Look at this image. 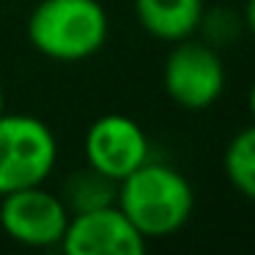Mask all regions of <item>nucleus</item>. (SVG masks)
Returning <instances> with one entry per match:
<instances>
[{
	"instance_id": "nucleus-8",
	"label": "nucleus",
	"mask_w": 255,
	"mask_h": 255,
	"mask_svg": "<svg viewBox=\"0 0 255 255\" xmlns=\"http://www.w3.org/2000/svg\"><path fill=\"white\" fill-rule=\"evenodd\" d=\"M134 14L145 33L176 44L198 30L203 0H134Z\"/></svg>"
},
{
	"instance_id": "nucleus-13",
	"label": "nucleus",
	"mask_w": 255,
	"mask_h": 255,
	"mask_svg": "<svg viewBox=\"0 0 255 255\" xmlns=\"http://www.w3.org/2000/svg\"><path fill=\"white\" fill-rule=\"evenodd\" d=\"M247 107H250V116H253L255 121V83L250 85V96H247Z\"/></svg>"
},
{
	"instance_id": "nucleus-5",
	"label": "nucleus",
	"mask_w": 255,
	"mask_h": 255,
	"mask_svg": "<svg viewBox=\"0 0 255 255\" xmlns=\"http://www.w3.org/2000/svg\"><path fill=\"white\" fill-rule=\"evenodd\" d=\"M0 228L25 247H58L69 225V209L61 195L41 184L0 195Z\"/></svg>"
},
{
	"instance_id": "nucleus-7",
	"label": "nucleus",
	"mask_w": 255,
	"mask_h": 255,
	"mask_svg": "<svg viewBox=\"0 0 255 255\" xmlns=\"http://www.w3.org/2000/svg\"><path fill=\"white\" fill-rule=\"evenodd\" d=\"M58 247L69 255H143L148 239L113 203L72 214Z\"/></svg>"
},
{
	"instance_id": "nucleus-3",
	"label": "nucleus",
	"mask_w": 255,
	"mask_h": 255,
	"mask_svg": "<svg viewBox=\"0 0 255 255\" xmlns=\"http://www.w3.org/2000/svg\"><path fill=\"white\" fill-rule=\"evenodd\" d=\"M58 162V140L36 116H0V195L36 187L50 178Z\"/></svg>"
},
{
	"instance_id": "nucleus-9",
	"label": "nucleus",
	"mask_w": 255,
	"mask_h": 255,
	"mask_svg": "<svg viewBox=\"0 0 255 255\" xmlns=\"http://www.w3.org/2000/svg\"><path fill=\"white\" fill-rule=\"evenodd\" d=\"M116 198H118V181H113L110 176L99 173L91 165L74 170L63 181V189H61V200L66 203L69 214L105 209V206L116 203Z\"/></svg>"
},
{
	"instance_id": "nucleus-6",
	"label": "nucleus",
	"mask_w": 255,
	"mask_h": 255,
	"mask_svg": "<svg viewBox=\"0 0 255 255\" xmlns=\"http://www.w3.org/2000/svg\"><path fill=\"white\" fill-rule=\"evenodd\" d=\"M83 151L85 165L96 167L99 173L110 176L113 181L127 178L145 159H151L148 137H145L143 127L134 118L121 116V113L96 118L85 132Z\"/></svg>"
},
{
	"instance_id": "nucleus-4",
	"label": "nucleus",
	"mask_w": 255,
	"mask_h": 255,
	"mask_svg": "<svg viewBox=\"0 0 255 255\" xmlns=\"http://www.w3.org/2000/svg\"><path fill=\"white\" fill-rule=\"evenodd\" d=\"M165 91L184 110H209L225 91V63L206 41H176L165 61Z\"/></svg>"
},
{
	"instance_id": "nucleus-12",
	"label": "nucleus",
	"mask_w": 255,
	"mask_h": 255,
	"mask_svg": "<svg viewBox=\"0 0 255 255\" xmlns=\"http://www.w3.org/2000/svg\"><path fill=\"white\" fill-rule=\"evenodd\" d=\"M242 19H244V28L250 30V36L255 39V0H247V6H244Z\"/></svg>"
},
{
	"instance_id": "nucleus-1",
	"label": "nucleus",
	"mask_w": 255,
	"mask_h": 255,
	"mask_svg": "<svg viewBox=\"0 0 255 255\" xmlns=\"http://www.w3.org/2000/svg\"><path fill=\"white\" fill-rule=\"evenodd\" d=\"M116 206L151 242L173 236L187 225L195 209V192L176 167L145 159L118 181Z\"/></svg>"
},
{
	"instance_id": "nucleus-10",
	"label": "nucleus",
	"mask_w": 255,
	"mask_h": 255,
	"mask_svg": "<svg viewBox=\"0 0 255 255\" xmlns=\"http://www.w3.org/2000/svg\"><path fill=\"white\" fill-rule=\"evenodd\" d=\"M222 167L231 187L239 195L255 200V124L233 134L222 156Z\"/></svg>"
},
{
	"instance_id": "nucleus-11",
	"label": "nucleus",
	"mask_w": 255,
	"mask_h": 255,
	"mask_svg": "<svg viewBox=\"0 0 255 255\" xmlns=\"http://www.w3.org/2000/svg\"><path fill=\"white\" fill-rule=\"evenodd\" d=\"M242 28H244V19L233 8H211V11L203 8V17L198 22V30L203 33V41L211 47L233 44L239 39V33H242Z\"/></svg>"
},
{
	"instance_id": "nucleus-14",
	"label": "nucleus",
	"mask_w": 255,
	"mask_h": 255,
	"mask_svg": "<svg viewBox=\"0 0 255 255\" xmlns=\"http://www.w3.org/2000/svg\"><path fill=\"white\" fill-rule=\"evenodd\" d=\"M6 113V96H3V88H0V116Z\"/></svg>"
},
{
	"instance_id": "nucleus-2",
	"label": "nucleus",
	"mask_w": 255,
	"mask_h": 255,
	"mask_svg": "<svg viewBox=\"0 0 255 255\" xmlns=\"http://www.w3.org/2000/svg\"><path fill=\"white\" fill-rule=\"evenodd\" d=\"M105 39L107 14L99 0H41L28 17V41L50 61H85Z\"/></svg>"
}]
</instances>
